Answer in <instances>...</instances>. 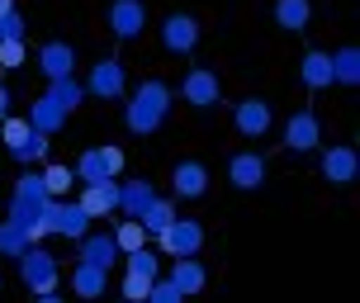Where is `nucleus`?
<instances>
[{"mask_svg":"<svg viewBox=\"0 0 360 303\" xmlns=\"http://www.w3.org/2000/svg\"><path fill=\"white\" fill-rule=\"evenodd\" d=\"M285 147L289 152H318V147H323V128H318V119H313L308 109H294V114H289Z\"/></svg>","mask_w":360,"mask_h":303,"instance_id":"13","label":"nucleus"},{"mask_svg":"<svg viewBox=\"0 0 360 303\" xmlns=\"http://www.w3.org/2000/svg\"><path fill=\"white\" fill-rule=\"evenodd\" d=\"M233 124L242 138H261V133H270V124H275V114H270L266 100H242V105L233 109Z\"/></svg>","mask_w":360,"mask_h":303,"instance_id":"15","label":"nucleus"},{"mask_svg":"<svg viewBox=\"0 0 360 303\" xmlns=\"http://www.w3.org/2000/svg\"><path fill=\"white\" fill-rule=\"evenodd\" d=\"M157 242H162V256H199V247H204V223L176 214L157 232Z\"/></svg>","mask_w":360,"mask_h":303,"instance_id":"5","label":"nucleus"},{"mask_svg":"<svg viewBox=\"0 0 360 303\" xmlns=\"http://www.w3.org/2000/svg\"><path fill=\"white\" fill-rule=\"evenodd\" d=\"M356 171H360L356 147H327V152H323V176L332 180V185H351Z\"/></svg>","mask_w":360,"mask_h":303,"instance_id":"20","label":"nucleus"},{"mask_svg":"<svg viewBox=\"0 0 360 303\" xmlns=\"http://www.w3.org/2000/svg\"><path fill=\"white\" fill-rule=\"evenodd\" d=\"M0 10H15V0H0Z\"/></svg>","mask_w":360,"mask_h":303,"instance_id":"37","label":"nucleus"},{"mask_svg":"<svg viewBox=\"0 0 360 303\" xmlns=\"http://www.w3.org/2000/svg\"><path fill=\"white\" fill-rule=\"evenodd\" d=\"M0 38H29V19L15 10H0Z\"/></svg>","mask_w":360,"mask_h":303,"instance_id":"33","label":"nucleus"},{"mask_svg":"<svg viewBox=\"0 0 360 303\" xmlns=\"http://www.w3.org/2000/svg\"><path fill=\"white\" fill-rule=\"evenodd\" d=\"M332 86H360V48L346 43L332 53Z\"/></svg>","mask_w":360,"mask_h":303,"instance_id":"24","label":"nucleus"},{"mask_svg":"<svg viewBox=\"0 0 360 303\" xmlns=\"http://www.w3.org/2000/svg\"><path fill=\"white\" fill-rule=\"evenodd\" d=\"M180 299H185V294H180V289L171 285L166 275H157V280L147 285V303H180Z\"/></svg>","mask_w":360,"mask_h":303,"instance_id":"34","label":"nucleus"},{"mask_svg":"<svg viewBox=\"0 0 360 303\" xmlns=\"http://www.w3.org/2000/svg\"><path fill=\"white\" fill-rule=\"evenodd\" d=\"M147 285H152V280H143V275H124L119 294H124L128 303H147Z\"/></svg>","mask_w":360,"mask_h":303,"instance_id":"35","label":"nucleus"},{"mask_svg":"<svg viewBox=\"0 0 360 303\" xmlns=\"http://www.w3.org/2000/svg\"><path fill=\"white\" fill-rule=\"evenodd\" d=\"M67 119H72V109H62V105L53 100V95H48V90H43L34 105H29V128L48 133V138H53L57 128H67Z\"/></svg>","mask_w":360,"mask_h":303,"instance_id":"17","label":"nucleus"},{"mask_svg":"<svg viewBox=\"0 0 360 303\" xmlns=\"http://www.w3.org/2000/svg\"><path fill=\"white\" fill-rule=\"evenodd\" d=\"M76 204L86 209L95 223L119 214V180H90V185H76Z\"/></svg>","mask_w":360,"mask_h":303,"instance_id":"7","label":"nucleus"},{"mask_svg":"<svg viewBox=\"0 0 360 303\" xmlns=\"http://www.w3.org/2000/svg\"><path fill=\"white\" fill-rule=\"evenodd\" d=\"M166 280H171V285L190 299V294H199V289L209 285V270L199 266L195 256H171V275H166Z\"/></svg>","mask_w":360,"mask_h":303,"instance_id":"18","label":"nucleus"},{"mask_svg":"<svg viewBox=\"0 0 360 303\" xmlns=\"http://www.w3.org/2000/svg\"><path fill=\"white\" fill-rule=\"evenodd\" d=\"M76 247H81V261H95V266H105V270L119 261L114 232H86V237H76Z\"/></svg>","mask_w":360,"mask_h":303,"instance_id":"22","label":"nucleus"},{"mask_svg":"<svg viewBox=\"0 0 360 303\" xmlns=\"http://www.w3.org/2000/svg\"><path fill=\"white\" fill-rule=\"evenodd\" d=\"M147 29V5L143 0H114L109 5V34L128 43V38H138Z\"/></svg>","mask_w":360,"mask_h":303,"instance_id":"10","label":"nucleus"},{"mask_svg":"<svg viewBox=\"0 0 360 303\" xmlns=\"http://www.w3.org/2000/svg\"><path fill=\"white\" fill-rule=\"evenodd\" d=\"M0 114H10V90L0 86Z\"/></svg>","mask_w":360,"mask_h":303,"instance_id":"36","label":"nucleus"},{"mask_svg":"<svg viewBox=\"0 0 360 303\" xmlns=\"http://www.w3.org/2000/svg\"><path fill=\"white\" fill-rule=\"evenodd\" d=\"M29 62V38H0V67H24Z\"/></svg>","mask_w":360,"mask_h":303,"instance_id":"32","label":"nucleus"},{"mask_svg":"<svg viewBox=\"0 0 360 303\" xmlns=\"http://www.w3.org/2000/svg\"><path fill=\"white\" fill-rule=\"evenodd\" d=\"M124 266H128V275H143V280H157L162 275V256L147 247H133V251H124Z\"/></svg>","mask_w":360,"mask_h":303,"instance_id":"26","label":"nucleus"},{"mask_svg":"<svg viewBox=\"0 0 360 303\" xmlns=\"http://www.w3.org/2000/svg\"><path fill=\"white\" fill-rule=\"evenodd\" d=\"M48 95H53L62 109H76L81 100H86V81H76V76H57V81H48Z\"/></svg>","mask_w":360,"mask_h":303,"instance_id":"28","label":"nucleus"},{"mask_svg":"<svg viewBox=\"0 0 360 303\" xmlns=\"http://www.w3.org/2000/svg\"><path fill=\"white\" fill-rule=\"evenodd\" d=\"M171 218H176V199H162V195H157V199L143 209V214H138V223L147 228V237H157V232H162Z\"/></svg>","mask_w":360,"mask_h":303,"instance_id":"27","label":"nucleus"},{"mask_svg":"<svg viewBox=\"0 0 360 303\" xmlns=\"http://www.w3.org/2000/svg\"><path fill=\"white\" fill-rule=\"evenodd\" d=\"M124 90H128V72L114 57H100L86 72V95H95V100H119Z\"/></svg>","mask_w":360,"mask_h":303,"instance_id":"8","label":"nucleus"},{"mask_svg":"<svg viewBox=\"0 0 360 303\" xmlns=\"http://www.w3.org/2000/svg\"><path fill=\"white\" fill-rule=\"evenodd\" d=\"M171 190H176V199H204L209 195V166L195 157L176 161V171H171Z\"/></svg>","mask_w":360,"mask_h":303,"instance_id":"12","label":"nucleus"},{"mask_svg":"<svg viewBox=\"0 0 360 303\" xmlns=\"http://www.w3.org/2000/svg\"><path fill=\"white\" fill-rule=\"evenodd\" d=\"M299 81H304L308 90H327V86H332V53L308 48V53L299 57Z\"/></svg>","mask_w":360,"mask_h":303,"instance_id":"21","label":"nucleus"},{"mask_svg":"<svg viewBox=\"0 0 360 303\" xmlns=\"http://www.w3.org/2000/svg\"><path fill=\"white\" fill-rule=\"evenodd\" d=\"M152 199H157V185H152L147 176L119 180V214H124V218H138L147 204H152Z\"/></svg>","mask_w":360,"mask_h":303,"instance_id":"19","label":"nucleus"},{"mask_svg":"<svg viewBox=\"0 0 360 303\" xmlns=\"http://www.w3.org/2000/svg\"><path fill=\"white\" fill-rule=\"evenodd\" d=\"M24 138H29V114H0V143L15 152Z\"/></svg>","mask_w":360,"mask_h":303,"instance_id":"30","label":"nucleus"},{"mask_svg":"<svg viewBox=\"0 0 360 303\" xmlns=\"http://www.w3.org/2000/svg\"><path fill=\"white\" fill-rule=\"evenodd\" d=\"M171 86L166 81H157V76H147V81H138L133 86V95H128V109H124V124L128 133H138V138H147V133H157V128L166 124V114H171Z\"/></svg>","mask_w":360,"mask_h":303,"instance_id":"1","label":"nucleus"},{"mask_svg":"<svg viewBox=\"0 0 360 303\" xmlns=\"http://www.w3.org/2000/svg\"><path fill=\"white\" fill-rule=\"evenodd\" d=\"M124 176V147H86L81 157H76V180L81 185H90V180H119Z\"/></svg>","mask_w":360,"mask_h":303,"instance_id":"3","label":"nucleus"},{"mask_svg":"<svg viewBox=\"0 0 360 303\" xmlns=\"http://www.w3.org/2000/svg\"><path fill=\"white\" fill-rule=\"evenodd\" d=\"M313 19V0H275V24L285 34H304Z\"/></svg>","mask_w":360,"mask_h":303,"instance_id":"23","label":"nucleus"},{"mask_svg":"<svg viewBox=\"0 0 360 303\" xmlns=\"http://www.w3.org/2000/svg\"><path fill=\"white\" fill-rule=\"evenodd\" d=\"M114 242H119V256L133 247H143L147 242V228L138 223V218H124V223H114Z\"/></svg>","mask_w":360,"mask_h":303,"instance_id":"31","label":"nucleus"},{"mask_svg":"<svg viewBox=\"0 0 360 303\" xmlns=\"http://www.w3.org/2000/svg\"><path fill=\"white\" fill-rule=\"evenodd\" d=\"M15 161H24V166H38V161H48V133H38V128H29V138L10 152Z\"/></svg>","mask_w":360,"mask_h":303,"instance_id":"29","label":"nucleus"},{"mask_svg":"<svg viewBox=\"0 0 360 303\" xmlns=\"http://www.w3.org/2000/svg\"><path fill=\"white\" fill-rule=\"evenodd\" d=\"M180 100L190 109H214L218 100H223V81H218L214 67H195V72H185V81H180Z\"/></svg>","mask_w":360,"mask_h":303,"instance_id":"6","label":"nucleus"},{"mask_svg":"<svg viewBox=\"0 0 360 303\" xmlns=\"http://www.w3.org/2000/svg\"><path fill=\"white\" fill-rule=\"evenodd\" d=\"M90 223H95V218H90L76 199H48V209H43V228L53 232V237H72L76 242V237L90 232Z\"/></svg>","mask_w":360,"mask_h":303,"instance_id":"4","label":"nucleus"},{"mask_svg":"<svg viewBox=\"0 0 360 303\" xmlns=\"http://www.w3.org/2000/svg\"><path fill=\"white\" fill-rule=\"evenodd\" d=\"M228 180L237 190H261L266 185V157L261 152H233L228 157Z\"/></svg>","mask_w":360,"mask_h":303,"instance_id":"14","label":"nucleus"},{"mask_svg":"<svg viewBox=\"0 0 360 303\" xmlns=\"http://www.w3.org/2000/svg\"><path fill=\"white\" fill-rule=\"evenodd\" d=\"M67 285H72L76 299H100V294H105V285H109V270L95 266V261H81V256H76L72 280H67Z\"/></svg>","mask_w":360,"mask_h":303,"instance_id":"16","label":"nucleus"},{"mask_svg":"<svg viewBox=\"0 0 360 303\" xmlns=\"http://www.w3.org/2000/svg\"><path fill=\"white\" fill-rule=\"evenodd\" d=\"M38 72H43V81L76 76V48L67 43V38H48V43L38 48Z\"/></svg>","mask_w":360,"mask_h":303,"instance_id":"11","label":"nucleus"},{"mask_svg":"<svg viewBox=\"0 0 360 303\" xmlns=\"http://www.w3.org/2000/svg\"><path fill=\"white\" fill-rule=\"evenodd\" d=\"M76 185H81V180H76V166H62V161H48V166H43V190L53 199H67Z\"/></svg>","mask_w":360,"mask_h":303,"instance_id":"25","label":"nucleus"},{"mask_svg":"<svg viewBox=\"0 0 360 303\" xmlns=\"http://www.w3.org/2000/svg\"><path fill=\"white\" fill-rule=\"evenodd\" d=\"M199 43V19L185 15V10H176V15L162 19V48L166 53H195Z\"/></svg>","mask_w":360,"mask_h":303,"instance_id":"9","label":"nucleus"},{"mask_svg":"<svg viewBox=\"0 0 360 303\" xmlns=\"http://www.w3.org/2000/svg\"><path fill=\"white\" fill-rule=\"evenodd\" d=\"M15 261H19V280H24V289H29L38 303H57V294H62V266H57L53 251H43L34 242V247L19 251Z\"/></svg>","mask_w":360,"mask_h":303,"instance_id":"2","label":"nucleus"}]
</instances>
